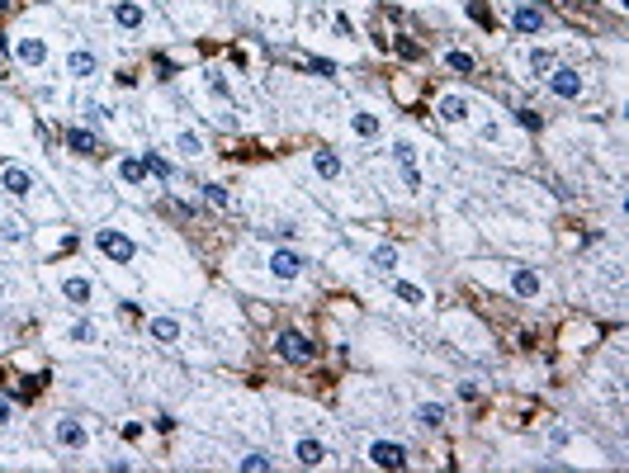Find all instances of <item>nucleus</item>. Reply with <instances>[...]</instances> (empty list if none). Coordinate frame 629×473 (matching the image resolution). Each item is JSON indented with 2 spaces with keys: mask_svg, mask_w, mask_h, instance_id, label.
I'll list each match as a JSON object with an SVG mask.
<instances>
[{
  "mask_svg": "<svg viewBox=\"0 0 629 473\" xmlns=\"http://www.w3.org/2000/svg\"><path fill=\"white\" fill-rule=\"evenodd\" d=\"M331 24H336V33H341V38H350V33H355V24H350L346 15H336V19H331Z\"/></svg>",
  "mask_w": 629,
  "mask_h": 473,
  "instance_id": "4c0bfd02",
  "label": "nucleus"
},
{
  "mask_svg": "<svg viewBox=\"0 0 629 473\" xmlns=\"http://www.w3.org/2000/svg\"><path fill=\"white\" fill-rule=\"evenodd\" d=\"M66 147H71L76 157H95V152H100V138H95L90 128H66Z\"/></svg>",
  "mask_w": 629,
  "mask_h": 473,
  "instance_id": "1a4fd4ad",
  "label": "nucleus"
},
{
  "mask_svg": "<svg viewBox=\"0 0 629 473\" xmlns=\"http://www.w3.org/2000/svg\"><path fill=\"white\" fill-rule=\"evenodd\" d=\"M0 185L10 189L15 199H24V194H29V189H33V175L24 171V166H5V171H0Z\"/></svg>",
  "mask_w": 629,
  "mask_h": 473,
  "instance_id": "423d86ee",
  "label": "nucleus"
},
{
  "mask_svg": "<svg viewBox=\"0 0 629 473\" xmlns=\"http://www.w3.org/2000/svg\"><path fill=\"white\" fill-rule=\"evenodd\" d=\"M175 152H185V157H199V152H204V142L194 138V133H180V138H175Z\"/></svg>",
  "mask_w": 629,
  "mask_h": 473,
  "instance_id": "5701e85b",
  "label": "nucleus"
},
{
  "mask_svg": "<svg viewBox=\"0 0 629 473\" xmlns=\"http://www.w3.org/2000/svg\"><path fill=\"white\" fill-rule=\"evenodd\" d=\"M511 24H516V33H539L544 29V10H535V5H516Z\"/></svg>",
  "mask_w": 629,
  "mask_h": 473,
  "instance_id": "9d476101",
  "label": "nucleus"
},
{
  "mask_svg": "<svg viewBox=\"0 0 629 473\" xmlns=\"http://www.w3.org/2000/svg\"><path fill=\"white\" fill-rule=\"evenodd\" d=\"M350 124H355V133H360V138H374V133H378V119H374V114H355Z\"/></svg>",
  "mask_w": 629,
  "mask_h": 473,
  "instance_id": "393cba45",
  "label": "nucleus"
},
{
  "mask_svg": "<svg viewBox=\"0 0 629 473\" xmlns=\"http://www.w3.org/2000/svg\"><path fill=\"white\" fill-rule=\"evenodd\" d=\"M0 232L10 236V241H24V227H19V222H0Z\"/></svg>",
  "mask_w": 629,
  "mask_h": 473,
  "instance_id": "c9c22d12",
  "label": "nucleus"
},
{
  "mask_svg": "<svg viewBox=\"0 0 629 473\" xmlns=\"http://www.w3.org/2000/svg\"><path fill=\"white\" fill-rule=\"evenodd\" d=\"M549 90L563 95V100H573V95H582V76H577L573 66H553L549 71Z\"/></svg>",
  "mask_w": 629,
  "mask_h": 473,
  "instance_id": "20e7f679",
  "label": "nucleus"
},
{
  "mask_svg": "<svg viewBox=\"0 0 629 473\" xmlns=\"http://www.w3.org/2000/svg\"><path fill=\"white\" fill-rule=\"evenodd\" d=\"M294 455H299V464H322L327 450H322V441H299L294 445Z\"/></svg>",
  "mask_w": 629,
  "mask_h": 473,
  "instance_id": "f3484780",
  "label": "nucleus"
},
{
  "mask_svg": "<svg viewBox=\"0 0 629 473\" xmlns=\"http://www.w3.org/2000/svg\"><path fill=\"white\" fill-rule=\"evenodd\" d=\"M100 251L109 256V261H119V265H128V261L138 256V246H133V241H128L124 232H114V227H104V232H100Z\"/></svg>",
  "mask_w": 629,
  "mask_h": 473,
  "instance_id": "f03ea898",
  "label": "nucleus"
},
{
  "mask_svg": "<svg viewBox=\"0 0 629 473\" xmlns=\"http://www.w3.org/2000/svg\"><path fill=\"white\" fill-rule=\"evenodd\" d=\"M445 66H450V71H473V57H469V52H455V47H450V52H445Z\"/></svg>",
  "mask_w": 629,
  "mask_h": 473,
  "instance_id": "b1692460",
  "label": "nucleus"
},
{
  "mask_svg": "<svg viewBox=\"0 0 629 473\" xmlns=\"http://www.w3.org/2000/svg\"><path fill=\"white\" fill-rule=\"evenodd\" d=\"M393 157L402 161V166H417V161H412V157H417V152H412V142H397V147H393Z\"/></svg>",
  "mask_w": 629,
  "mask_h": 473,
  "instance_id": "7c9ffc66",
  "label": "nucleus"
},
{
  "mask_svg": "<svg viewBox=\"0 0 629 473\" xmlns=\"http://www.w3.org/2000/svg\"><path fill=\"white\" fill-rule=\"evenodd\" d=\"M393 294H397L402 303H412V308H421V303H426V289H421V284H407V280H397Z\"/></svg>",
  "mask_w": 629,
  "mask_h": 473,
  "instance_id": "a211bd4d",
  "label": "nucleus"
},
{
  "mask_svg": "<svg viewBox=\"0 0 629 473\" xmlns=\"http://www.w3.org/2000/svg\"><path fill=\"white\" fill-rule=\"evenodd\" d=\"M270 275H275V280H299V275H303V256L275 251V256H270Z\"/></svg>",
  "mask_w": 629,
  "mask_h": 473,
  "instance_id": "39448f33",
  "label": "nucleus"
},
{
  "mask_svg": "<svg viewBox=\"0 0 629 473\" xmlns=\"http://www.w3.org/2000/svg\"><path fill=\"white\" fill-rule=\"evenodd\" d=\"M10 421V402H5V397H0V426Z\"/></svg>",
  "mask_w": 629,
  "mask_h": 473,
  "instance_id": "58836bf2",
  "label": "nucleus"
},
{
  "mask_svg": "<svg viewBox=\"0 0 629 473\" xmlns=\"http://www.w3.org/2000/svg\"><path fill=\"white\" fill-rule=\"evenodd\" d=\"M402 180H407V189H421V171L417 166H402Z\"/></svg>",
  "mask_w": 629,
  "mask_h": 473,
  "instance_id": "f704fd0d",
  "label": "nucleus"
},
{
  "mask_svg": "<svg viewBox=\"0 0 629 473\" xmlns=\"http://www.w3.org/2000/svg\"><path fill=\"white\" fill-rule=\"evenodd\" d=\"M241 473H270V455H246L241 459Z\"/></svg>",
  "mask_w": 629,
  "mask_h": 473,
  "instance_id": "bb28decb",
  "label": "nucleus"
},
{
  "mask_svg": "<svg viewBox=\"0 0 629 473\" xmlns=\"http://www.w3.org/2000/svg\"><path fill=\"white\" fill-rule=\"evenodd\" d=\"M90 336H95L90 322H76V327H71V341H90Z\"/></svg>",
  "mask_w": 629,
  "mask_h": 473,
  "instance_id": "473e14b6",
  "label": "nucleus"
},
{
  "mask_svg": "<svg viewBox=\"0 0 629 473\" xmlns=\"http://www.w3.org/2000/svg\"><path fill=\"white\" fill-rule=\"evenodd\" d=\"M275 350H280V360H289V364H308V360L317 355L313 336H303V331H280Z\"/></svg>",
  "mask_w": 629,
  "mask_h": 473,
  "instance_id": "f257e3e1",
  "label": "nucleus"
},
{
  "mask_svg": "<svg viewBox=\"0 0 629 473\" xmlns=\"http://www.w3.org/2000/svg\"><path fill=\"white\" fill-rule=\"evenodd\" d=\"M397 57H407V62H417V57H421V47H417V43H412V38H397Z\"/></svg>",
  "mask_w": 629,
  "mask_h": 473,
  "instance_id": "c85d7f7f",
  "label": "nucleus"
},
{
  "mask_svg": "<svg viewBox=\"0 0 629 473\" xmlns=\"http://www.w3.org/2000/svg\"><path fill=\"white\" fill-rule=\"evenodd\" d=\"M114 19H119L124 29H138L142 24V5L138 0H119V5H114Z\"/></svg>",
  "mask_w": 629,
  "mask_h": 473,
  "instance_id": "ddd939ff",
  "label": "nucleus"
},
{
  "mask_svg": "<svg viewBox=\"0 0 629 473\" xmlns=\"http://www.w3.org/2000/svg\"><path fill=\"white\" fill-rule=\"evenodd\" d=\"M204 199L208 204H218V208H227V189L222 185H204Z\"/></svg>",
  "mask_w": 629,
  "mask_h": 473,
  "instance_id": "c756f323",
  "label": "nucleus"
},
{
  "mask_svg": "<svg viewBox=\"0 0 629 473\" xmlns=\"http://www.w3.org/2000/svg\"><path fill=\"white\" fill-rule=\"evenodd\" d=\"M313 166H317V175H322V180H341V157H336V152H317Z\"/></svg>",
  "mask_w": 629,
  "mask_h": 473,
  "instance_id": "2eb2a0df",
  "label": "nucleus"
},
{
  "mask_svg": "<svg viewBox=\"0 0 629 473\" xmlns=\"http://www.w3.org/2000/svg\"><path fill=\"white\" fill-rule=\"evenodd\" d=\"M511 289H516L520 299H535V294H539V275H535V270H525V265L511 270Z\"/></svg>",
  "mask_w": 629,
  "mask_h": 473,
  "instance_id": "9b49d317",
  "label": "nucleus"
},
{
  "mask_svg": "<svg viewBox=\"0 0 629 473\" xmlns=\"http://www.w3.org/2000/svg\"><path fill=\"white\" fill-rule=\"evenodd\" d=\"M152 336L161 346H171V341H180V322L175 317H152Z\"/></svg>",
  "mask_w": 629,
  "mask_h": 473,
  "instance_id": "4468645a",
  "label": "nucleus"
},
{
  "mask_svg": "<svg viewBox=\"0 0 629 473\" xmlns=\"http://www.w3.org/2000/svg\"><path fill=\"white\" fill-rule=\"evenodd\" d=\"M119 175H124L128 185H138L142 175H147V166H142V161H138V157H124V161H119Z\"/></svg>",
  "mask_w": 629,
  "mask_h": 473,
  "instance_id": "aec40b11",
  "label": "nucleus"
},
{
  "mask_svg": "<svg viewBox=\"0 0 629 473\" xmlns=\"http://www.w3.org/2000/svg\"><path fill=\"white\" fill-rule=\"evenodd\" d=\"M15 57H19L24 66H43V62H47V43H43V38H19V43H15Z\"/></svg>",
  "mask_w": 629,
  "mask_h": 473,
  "instance_id": "6e6552de",
  "label": "nucleus"
},
{
  "mask_svg": "<svg viewBox=\"0 0 629 473\" xmlns=\"http://www.w3.org/2000/svg\"><path fill=\"white\" fill-rule=\"evenodd\" d=\"M62 294H66L71 303H90V280L71 275V280H62Z\"/></svg>",
  "mask_w": 629,
  "mask_h": 473,
  "instance_id": "dca6fc26",
  "label": "nucleus"
},
{
  "mask_svg": "<svg viewBox=\"0 0 629 473\" xmlns=\"http://www.w3.org/2000/svg\"><path fill=\"white\" fill-rule=\"evenodd\" d=\"M85 441H90V436H85V426L80 421H71V417L57 421V445H66V450H85Z\"/></svg>",
  "mask_w": 629,
  "mask_h": 473,
  "instance_id": "0eeeda50",
  "label": "nucleus"
},
{
  "mask_svg": "<svg viewBox=\"0 0 629 473\" xmlns=\"http://www.w3.org/2000/svg\"><path fill=\"white\" fill-rule=\"evenodd\" d=\"M142 166L157 175V180H171V161H166V157H152V152H147V161H142Z\"/></svg>",
  "mask_w": 629,
  "mask_h": 473,
  "instance_id": "a878e982",
  "label": "nucleus"
},
{
  "mask_svg": "<svg viewBox=\"0 0 629 473\" xmlns=\"http://www.w3.org/2000/svg\"><path fill=\"white\" fill-rule=\"evenodd\" d=\"M208 90H213V95H222V100H227V80H222L218 71H213V76H208Z\"/></svg>",
  "mask_w": 629,
  "mask_h": 473,
  "instance_id": "e433bc0d",
  "label": "nucleus"
},
{
  "mask_svg": "<svg viewBox=\"0 0 629 473\" xmlns=\"http://www.w3.org/2000/svg\"><path fill=\"white\" fill-rule=\"evenodd\" d=\"M417 417H421V426H445V407H436V402H426V407H417Z\"/></svg>",
  "mask_w": 629,
  "mask_h": 473,
  "instance_id": "412c9836",
  "label": "nucleus"
},
{
  "mask_svg": "<svg viewBox=\"0 0 629 473\" xmlns=\"http://www.w3.org/2000/svg\"><path fill=\"white\" fill-rule=\"evenodd\" d=\"M66 71H71V76H90L95 71V52H71V57H66Z\"/></svg>",
  "mask_w": 629,
  "mask_h": 473,
  "instance_id": "6ab92c4d",
  "label": "nucleus"
},
{
  "mask_svg": "<svg viewBox=\"0 0 629 473\" xmlns=\"http://www.w3.org/2000/svg\"><path fill=\"white\" fill-rule=\"evenodd\" d=\"M303 66H313V71H322V76H331V71H336V66L322 62V57H303Z\"/></svg>",
  "mask_w": 629,
  "mask_h": 473,
  "instance_id": "72a5a7b5",
  "label": "nucleus"
},
{
  "mask_svg": "<svg viewBox=\"0 0 629 473\" xmlns=\"http://www.w3.org/2000/svg\"><path fill=\"white\" fill-rule=\"evenodd\" d=\"M516 124H520V128H530V133H535V128H539V114H535V109H520V114H516Z\"/></svg>",
  "mask_w": 629,
  "mask_h": 473,
  "instance_id": "2f4dec72",
  "label": "nucleus"
},
{
  "mask_svg": "<svg viewBox=\"0 0 629 473\" xmlns=\"http://www.w3.org/2000/svg\"><path fill=\"white\" fill-rule=\"evenodd\" d=\"M441 119H445V124L469 119V100H464V95H445V100H441Z\"/></svg>",
  "mask_w": 629,
  "mask_h": 473,
  "instance_id": "f8f14e48",
  "label": "nucleus"
},
{
  "mask_svg": "<svg viewBox=\"0 0 629 473\" xmlns=\"http://www.w3.org/2000/svg\"><path fill=\"white\" fill-rule=\"evenodd\" d=\"M369 459H374L378 469H407V450L397 441H374L369 445Z\"/></svg>",
  "mask_w": 629,
  "mask_h": 473,
  "instance_id": "7ed1b4c3",
  "label": "nucleus"
},
{
  "mask_svg": "<svg viewBox=\"0 0 629 473\" xmlns=\"http://www.w3.org/2000/svg\"><path fill=\"white\" fill-rule=\"evenodd\" d=\"M374 265H378V270H393V265H397V251H393V246H378V251H374Z\"/></svg>",
  "mask_w": 629,
  "mask_h": 473,
  "instance_id": "cd10ccee",
  "label": "nucleus"
},
{
  "mask_svg": "<svg viewBox=\"0 0 629 473\" xmlns=\"http://www.w3.org/2000/svg\"><path fill=\"white\" fill-rule=\"evenodd\" d=\"M530 71H535V76H544V71H553V52H544V47H535V52H530Z\"/></svg>",
  "mask_w": 629,
  "mask_h": 473,
  "instance_id": "4be33fe9",
  "label": "nucleus"
}]
</instances>
